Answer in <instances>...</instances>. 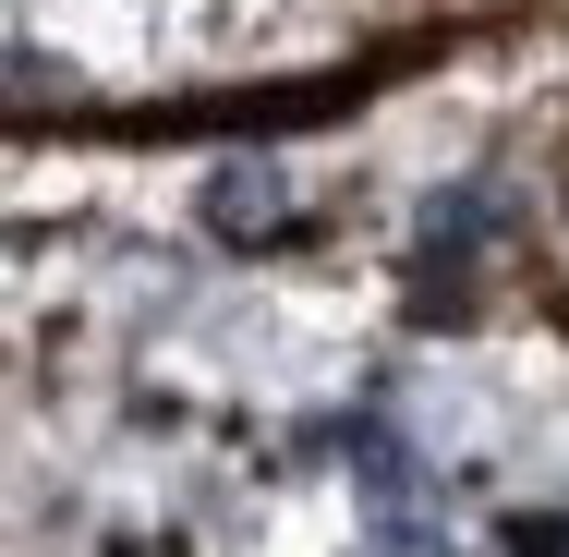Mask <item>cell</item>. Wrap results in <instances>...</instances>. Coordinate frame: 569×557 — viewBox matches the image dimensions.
Listing matches in <instances>:
<instances>
[{
	"label": "cell",
	"instance_id": "6da1fadb",
	"mask_svg": "<svg viewBox=\"0 0 569 557\" xmlns=\"http://www.w3.org/2000/svg\"><path fill=\"white\" fill-rule=\"evenodd\" d=\"M207 230L219 242H279L291 230V170L279 158H219L207 170Z\"/></svg>",
	"mask_w": 569,
	"mask_h": 557
}]
</instances>
